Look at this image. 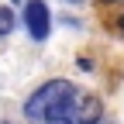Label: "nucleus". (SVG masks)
Wrapping results in <instances>:
<instances>
[{"mask_svg": "<svg viewBox=\"0 0 124 124\" xmlns=\"http://www.w3.org/2000/svg\"><path fill=\"white\" fill-rule=\"evenodd\" d=\"M76 93H79V90H76L69 79H48L45 86H38L28 97L24 114H28V121H38V124L66 121V110H69V103H72Z\"/></svg>", "mask_w": 124, "mask_h": 124, "instance_id": "obj_1", "label": "nucleus"}, {"mask_svg": "<svg viewBox=\"0 0 124 124\" xmlns=\"http://www.w3.org/2000/svg\"><path fill=\"white\" fill-rule=\"evenodd\" d=\"M103 117V103L93 97V93H76L72 103H69V110H66V121L62 124H97Z\"/></svg>", "mask_w": 124, "mask_h": 124, "instance_id": "obj_2", "label": "nucleus"}, {"mask_svg": "<svg viewBox=\"0 0 124 124\" xmlns=\"http://www.w3.org/2000/svg\"><path fill=\"white\" fill-rule=\"evenodd\" d=\"M21 21H24L28 35L35 38V41H45L48 31H52V14H48V4H45V0H28Z\"/></svg>", "mask_w": 124, "mask_h": 124, "instance_id": "obj_3", "label": "nucleus"}, {"mask_svg": "<svg viewBox=\"0 0 124 124\" xmlns=\"http://www.w3.org/2000/svg\"><path fill=\"white\" fill-rule=\"evenodd\" d=\"M14 24H17L14 10H10V7H0V38H7L10 31H14Z\"/></svg>", "mask_w": 124, "mask_h": 124, "instance_id": "obj_4", "label": "nucleus"}, {"mask_svg": "<svg viewBox=\"0 0 124 124\" xmlns=\"http://www.w3.org/2000/svg\"><path fill=\"white\" fill-rule=\"evenodd\" d=\"M97 124H114V121H110V117H100V121H97Z\"/></svg>", "mask_w": 124, "mask_h": 124, "instance_id": "obj_5", "label": "nucleus"}, {"mask_svg": "<svg viewBox=\"0 0 124 124\" xmlns=\"http://www.w3.org/2000/svg\"><path fill=\"white\" fill-rule=\"evenodd\" d=\"M66 4H86V0H66Z\"/></svg>", "mask_w": 124, "mask_h": 124, "instance_id": "obj_6", "label": "nucleus"}, {"mask_svg": "<svg viewBox=\"0 0 124 124\" xmlns=\"http://www.w3.org/2000/svg\"><path fill=\"white\" fill-rule=\"evenodd\" d=\"M121 35H124V17H121Z\"/></svg>", "mask_w": 124, "mask_h": 124, "instance_id": "obj_7", "label": "nucleus"}, {"mask_svg": "<svg viewBox=\"0 0 124 124\" xmlns=\"http://www.w3.org/2000/svg\"><path fill=\"white\" fill-rule=\"evenodd\" d=\"M55 124H62V121H55Z\"/></svg>", "mask_w": 124, "mask_h": 124, "instance_id": "obj_8", "label": "nucleus"}]
</instances>
